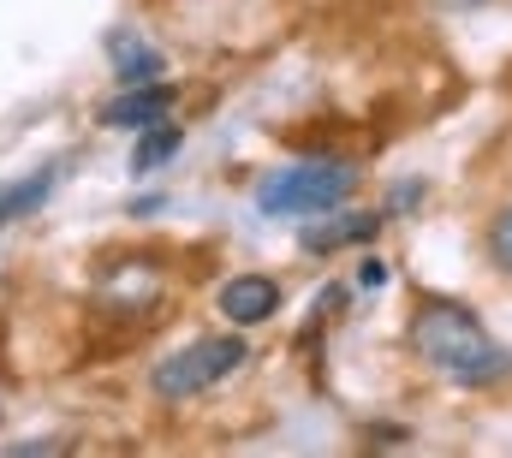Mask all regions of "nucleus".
<instances>
[{"label":"nucleus","mask_w":512,"mask_h":458,"mask_svg":"<svg viewBox=\"0 0 512 458\" xmlns=\"http://www.w3.org/2000/svg\"><path fill=\"white\" fill-rule=\"evenodd\" d=\"M411 351L429 375L453 381V387H495L507 381L512 357L483 334V322L465 310V304H447V298H423L417 316H411Z\"/></svg>","instance_id":"obj_1"},{"label":"nucleus","mask_w":512,"mask_h":458,"mask_svg":"<svg viewBox=\"0 0 512 458\" xmlns=\"http://www.w3.org/2000/svg\"><path fill=\"white\" fill-rule=\"evenodd\" d=\"M358 173L352 161H334V155H310V161H292L280 173H268L256 185V209L274 215V221H304V215H328L352 197Z\"/></svg>","instance_id":"obj_2"},{"label":"nucleus","mask_w":512,"mask_h":458,"mask_svg":"<svg viewBox=\"0 0 512 458\" xmlns=\"http://www.w3.org/2000/svg\"><path fill=\"white\" fill-rule=\"evenodd\" d=\"M245 340L239 334H209V340H191L185 351H173V357H161V369H155V393L161 399H191V393H203V387H221L233 369H245Z\"/></svg>","instance_id":"obj_3"},{"label":"nucleus","mask_w":512,"mask_h":458,"mask_svg":"<svg viewBox=\"0 0 512 458\" xmlns=\"http://www.w3.org/2000/svg\"><path fill=\"white\" fill-rule=\"evenodd\" d=\"M215 310H221L233 328H256V322H268V316L280 310V280H268V274H233V280L215 292Z\"/></svg>","instance_id":"obj_4"},{"label":"nucleus","mask_w":512,"mask_h":458,"mask_svg":"<svg viewBox=\"0 0 512 458\" xmlns=\"http://www.w3.org/2000/svg\"><path fill=\"white\" fill-rule=\"evenodd\" d=\"M173 96H179V90L161 84V78H155V84H126V96H114V102L102 108V125H137V131H143L149 119H167Z\"/></svg>","instance_id":"obj_5"},{"label":"nucleus","mask_w":512,"mask_h":458,"mask_svg":"<svg viewBox=\"0 0 512 458\" xmlns=\"http://www.w3.org/2000/svg\"><path fill=\"white\" fill-rule=\"evenodd\" d=\"M108 60H114V78H120V84H155V78L167 72L161 48L143 42L137 30H114V36H108Z\"/></svg>","instance_id":"obj_6"},{"label":"nucleus","mask_w":512,"mask_h":458,"mask_svg":"<svg viewBox=\"0 0 512 458\" xmlns=\"http://www.w3.org/2000/svg\"><path fill=\"white\" fill-rule=\"evenodd\" d=\"M376 232H382V215L352 209V215H334L328 227H304V250L310 256H328V250H346V244H370Z\"/></svg>","instance_id":"obj_7"},{"label":"nucleus","mask_w":512,"mask_h":458,"mask_svg":"<svg viewBox=\"0 0 512 458\" xmlns=\"http://www.w3.org/2000/svg\"><path fill=\"white\" fill-rule=\"evenodd\" d=\"M179 143H185V131H179L173 119H149V125H143V137H137V149H131V173L143 179V173L167 167V161L179 155Z\"/></svg>","instance_id":"obj_8"},{"label":"nucleus","mask_w":512,"mask_h":458,"mask_svg":"<svg viewBox=\"0 0 512 458\" xmlns=\"http://www.w3.org/2000/svg\"><path fill=\"white\" fill-rule=\"evenodd\" d=\"M54 179H60V173H54V167H42V173H30L24 185H6V191H0V227H12L18 215H30V209L54 191Z\"/></svg>","instance_id":"obj_9"},{"label":"nucleus","mask_w":512,"mask_h":458,"mask_svg":"<svg viewBox=\"0 0 512 458\" xmlns=\"http://www.w3.org/2000/svg\"><path fill=\"white\" fill-rule=\"evenodd\" d=\"M489 256H495L501 274H512V209H501V215L489 221Z\"/></svg>","instance_id":"obj_10"},{"label":"nucleus","mask_w":512,"mask_h":458,"mask_svg":"<svg viewBox=\"0 0 512 458\" xmlns=\"http://www.w3.org/2000/svg\"><path fill=\"white\" fill-rule=\"evenodd\" d=\"M382 280H387V268H382V262H358V286H364V292H376Z\"/></svg>","instance_id":"obj_11"},{"label":"nucleus","mask_w":512,"mask_h":458,"mask_svg":"<svg viewBox=\"0 0 512 458\" xmlns=\"http://www.w3.org/2000/svg\"><path fill=\"white\" fill-rule=\"evenodd\" d=\"M429 6H447V12H465V6H483V0H429Z\"/></svg>","instance_id":"obj_12"}]
</instances>
